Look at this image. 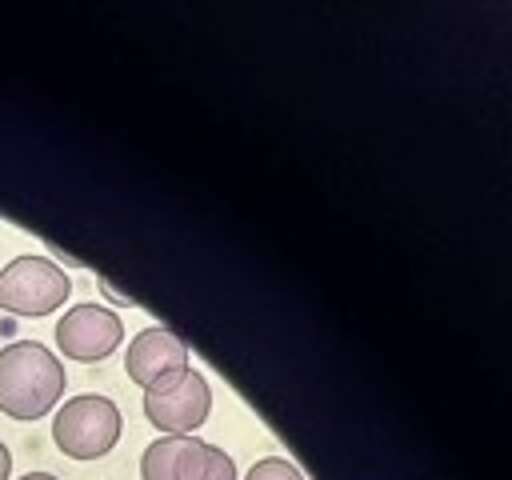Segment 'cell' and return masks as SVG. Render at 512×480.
<instances>
[{
  "label": "cell",
  "mask_w": 512,
  "mask_h": 480,
  "mask_svg": "<svg viewBox=\"0 0 512 480\" xmlns=\"http://www.w3.org/2000/svg\"><path fill=\"white\" fill-rule=\"evenodd\" d=\"M64 392V364L40 340H12L0 352V412L40 420Z\"/></svg>",
  "instance_id": "6da1fadb"
},
{
  "label": "cell",
  "mask_w": 512,
  "mask_h": 480,
  "mask_svg": "<svg viewBox=\"0 0 512 480\" xmlns=\"http://www.w3.org/2000/svg\"><path fill=\"white\" fill-rule=\"evenodd\" d=\"M52 440L72 460H96V456L112 452V444L120 440L116 400L100 396V392H80V396L64 400L52 416Z\"/></svg>",
  "instance_id": "7a4b0ae2"
},
{
  "label": "cell",
  "mask_w": 512,
  "mask_h": 480,
  "mask_svg": "<svg viewBox=\"0 0 512 480\" xmlns=\"http://www.w3.org/2000/svg\"><path fill=\"white\" fill-rule=\"evenodd\" d=\"M208 412H212V388L204 372H196L192 364L144 388V416L164 436H192L208 420Z\"/></svg>",
  "instance_id": "3957f363"
},
{
  "label": "cell",
  "mask_w": 512,
  "mask_h": 480,
  "mask_svg": "<svg viewBox=\"0 0 512 480\" xmlns=\"http://www.w3.org/2000/svg\"><path fill=\"white\" fill-rule=\"evenodd\" d=\"M72 284L48 256H16L0 268V308L12 316H48L68 300Z\"/></svg>",
  "instance_id": "277c9868"
},
{
  "label": "cell",
  "mask_w": 512,
  "mask_h": 480,
  "mask_svg": "<svg viewBox=\"0 0 512 480\" xmlns=\"http://www.w3.org/2000/svg\"><path fill=\"white\" fill-rule=\"evenodd\" d=\"M120 340H124L120 316L112 308H104V304H92V300L72 304L56 320V344H60V352L72 356V360H84V364L104 360L108 352H116Z\"/></svg>",
  "instance_id": "5b68a950"
},
{
  "label": "cell",
  "mask_w": 512,
  "mask_h": 480,
  "mask_svg": "<svg viewBox=\"0 0 512 480\" xmlns=\"http://www.w3.org/2000/svg\"><path fill=\"white\" fill-rule=\"evenodd\" d=\"M180 368H188V348H184V340H180L176 332H168V328H160V324H148V328H140V332L128 340L124 372H128L140 388H148V384H156L160 376L180 372Z\"/></svg>",
  "instance_id": "8992f818"
},
{
  "label": "cell",
  "mask_w": 512,
  "mask_h": 480,
  "mask_svg": "<svg viewBox=\"0 0 512 480\" xmlns=\"http://www.w3.org/2000/svg\"><path fill=\"white\" fill-rule=\"evenodd\" d=\"M208 460V440L200 436H160L140 456L144 480H200Z\"/></svg>",
  "instance_id": "52a82bcc"
},
{
  "label": "cell",
  "mask_w": 512,
  "mask_h": 480,
  "mask_svg": "<svg viewBox=\"0 0 512 480\" xmlns=\"http://www.w3.org/2000/svg\"><path fill=\"white\" fill-rule=\"evenodd\" d=\"M244 480H304V476H300V468H296L292 460H284V456H264V460H256V464L248 468Z\"/></svg>",
  "instance_id": "ba28073f"
},
{
  "label": "cell",
  "mask_w": 512,
  "mask_h": 480,
  "mask_svg": "<svg viewBox=\"0 0 512 480\" xmlns=\"http://www.w3.org/2000/svg\"><path fill=\"white\" fill-rule=\"evenodd\" d=\"M200 480H236V460H232L224 448L208 444V460H204Z\"/></svg>",
  "instance_id": "9c48e42d"
},
{
  "label": "cell",
  "mask_w": 512,
  "mask_h": 480,
  "mask_svg": "<svg viewBox=\"0 0 512 480\" xmlns=\"http://www.w3.org/2000/svg\"><path fill=\"white\" fill-rule=\"evenodd\" d=\"M12 476V452H8V444L0 440V480H8Z\"/></svg>",
  "instance_id": "30bf717a"
},
{
  "label": "cell",
  "mask_w": 512,
  "mask_h": 480,
  "mask_svg": "<svg viewBox=\"0 0 512 480\" xmlns=\"http://www.w3.org/2000/svg\"><path fill=\"white\" fill-rule=\"evenodd\" d=\"M100 288H104V296H108V300H116V304H132V300H128V296H120V292H116V288H112L104 276H100Z\"/></svg>",
  "instance_id": "8fae6325"
},
{
  "label": "cell",
  "mask_w": 512,
  "mask_h": 480,
  "mask_svg": "<svg viewBox=\"0 0 512 480\" xmlns=\"http://www.w3.org/2000/svg\"><path fill=\"white\" fill-rule=\"evenodd\" d=\"M20 480H56L52 472H28V476H20Z\"/></svg>",
  "instance_id": "7c38bea8"
}]
</instances>
